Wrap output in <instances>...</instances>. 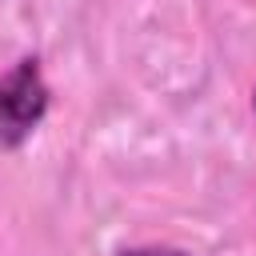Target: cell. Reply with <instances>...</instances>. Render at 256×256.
<instances>
[{
	"mask_svg": "<svg viewBox=\"0 0 256 256\" xmlns=\"http://www.w3.org/2000/svg\"><path fill=\"white\" fill-rule=\"evenodd\" d=\"M48 112V84L40 60H20L12 72L0 76V144L16 148Z\"/></svg>",
	"mask_w": 256,
	"mask_h": 256,
	"instance_id": "cell-1",
	"label": "cell"
},
{
	"mask_svg": "<svg viewBox=\"0 0 256 256\" xmlns=\"http://www.w3.org/2000/svg\"><path fill=\"white\" fill-rule=\"evenodd\" d=\"M116 256H184V252H176V248H124Z\"/></svg>",
	"mask_w": 256,
	"mask_h": 256,
	"instance_id": "cell-2",
	"label": "cell"
}]
</instances>
